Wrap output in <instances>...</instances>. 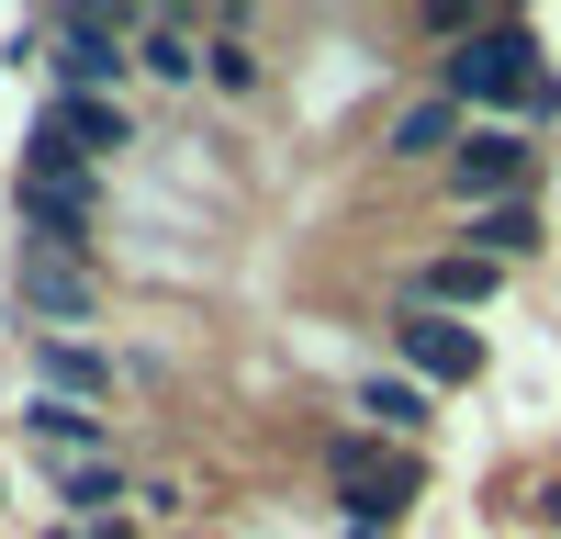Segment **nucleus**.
I'll use <instances>...</instances> for the list:
<instances>
[{
	"label": "nucleus",
	"instance_id": "9",
	"mask_svg": "<svg viewBox=\"0 0 561 539\" xmlns=\"http://www.w3.org/2000/svg\"><path fill=\"white\" fill-rule=\"evenodd\" d=\"M404 293L427 303V314H472V303L494 293V259H472V248H449V259H427V270H415Z\"/></svg>",
	"mask_w": 561,
	"mask_h": 539
},
{
	"label": "nucleus",
	"instance_id": "2",
	"mask_svg": "<svg viewBox=\"0 0 561 539\" xmlns=\"http://www.w3.org/2000/svg\"><path fill=\"white\" fill-rule=\"evenodd\" d=\"M135 12H57V45H45V68H57L68 102H113L124 68H135Z\"/></svg>",
	"mask_w": 561,
	"mask_h": 539
},
{
	"label": "nucleus",
	"instance_id": "8",
	"mask_svg": "<svg viewBox=\"0 0 561 539\" xmlns=\"http://www.w3.org/2000/svg\"><path fill=\"white\" fill-rule=\"evenodd\" d=\"M23 427H34L45 449H68V461H113V416H90V404H68V393H34Z\"/></svg>",
	"mask_w": 561,
	"mask_h": 539
},
{
	"label": "nucleus",
	"instance_id": "7",
	"mask_svg": "<svg viewBox=\"0 0 561 539\" xmlns=\"http://www.w3.org/2000/svg\"><path fill=\"white\" fill-rule=\"evenodd\" d=\"M12 303L34 314L45 337H57V326H90L102 282H90V259H12Z\"/></svg>",
	"mask_w": 561,
	"mask_h": 539
},
{
	"label": "nucleus",
	"instance_id": "12",
	"mask_svg": "<svg viewBox=\"0 0 561 539\" xmlns=\"http://www.w3.org/2000/svg\"><path fill=\"white\" fill-rule=\"evenodd\" d=\"M359 416L393 427V438H415V427H427V382H415V371H370L359 382Z\"/></svg>",
	"mask_w": 561,
	"mask_h": 539
},
{
	"label": "nucleus",
	"instance_id": "11",
	"mask_svg": "<svg viewBox=\"0 0 561 539\" xmlns=\"http://www.w3.org/2000/svg\"><path fill=\"white\" fill-rule=\"evenodd\" d=\"M34 371H45V393H68V404L113 393V359H102V348H79V337H45V348H34Z\"/></svg>",
	"mask_w": 561,
	"mask_h": 539
},
{
	"label": "nucleus",
	"instance_id": "13",
	"mask_svg": "<svg viewBox=\"0 0 561 539\" xmlns=\"http://www.w3.org/2000/svg\"><path fill=\"white\" fill-rule=\"evenodd\" d=\"M57 494L79 506V528H113V517H124V461H68Z\"/></svg>",
	"mask_w": 561,
	"mask_h": 539
},
{
	"label": "nucleus",
	"instance_id": "6",
	"mask_svg": "<svg viewBox=\"0 0 561 539\" xmlns=\"http://www.w3.org/2000/svg\"><path fill=\"white\" fill-rule=\"evenodd\" d=\"M517 180H528V135L517 124H472V135H460V158H449V192L460 203H517Z\"/></svg>",
	"mask_w": 561,
	"mask_h": 539
},
{
	"label": "nucleus",
	"instance_id": "15",
	"mask_svg": "<svg viewBox=\"0 0 561 539\" xmlns=\"http://www.w3.org/2000/svg\"><path fill=\"white\" fill-rule=\"evenodd\" d=\"M203 79H214V90H259V45H248V23H237V12L214 23V45H203Z\"/></svg>",
	"mask_w": 561,
	"mask_h": 539
},
{
	"label": "nucleus",
	"instance_id": "10",
	"mask_svg": "<svg viewBox=\"0 0 561 539\" xmlns=\"http://www.w3.org/2000/svg\"><path fill=\"white\" fill-rule=\"evenodd\" d=\"M460 135H472V113H460L449 90H427V102L393 113V158H460Z\"/></svg>",
	"mask_w": 561,
	"mask_h": 539
},
{
	"label": "nucleus",
	"instance_id": "5",
	"mask_svg": "<svg viewBox=\"0 0 561 539\" xmlns=\"http://www.w3.org/2000/svg\"><path fill=\"white\" fill-rule=\"evenodd\" d=\"M393 359H404L415 382H449V393H460V382H483V337L460 326V314H427V303H404V314H393Z\"/></svg>",
	"mask_w": 561,
	"mask_h": 539
},
{
	"label": "nucleus",
	"instance_id": "16",
	"mask_svg": "<svg viewBox=\"0 0 561 539\" xmlns=\"http://www.w3.org/2000/svg\"><path fill=\"white\" fill-rule=\"evenodd\" d=\"M135 68H158V79H203V45L180 34V23H147V34H135Z\"/></svg>",
	"mask_w": 561,
	"mask_h": 539
},
{
	"label": "nucleus",
	"instance_id": "14",
	"mask_svg": "<svg viewBox=\"0 0 561 539\" xmlns=\"http://www.w3.org/2000/svg\"><path fill=\"white\" fill-rule=\"evenodd\" d=\"M528 248H539V214H528V203H483V214H472V259L505 270V259H528Z\"/></svg>",
	"mask_w": 561,
	"mask_h": 539
},
{
	"label": "nucleus",
	"instance_id": "17",
	"mask_svg": "<svg viewBox=\"0 0 561 539\" xmlns=\"http://www.w3.org/2000/svg\"><path fill=\"white\" fill-rule=\"evenodd\" d=\"M348 539H393V528H348Z\"/></svg>",
	"mask_w": 561,
	"mask_h": 539
},
{
	"label": "nucleus",
	"instance_id": "3",
	"mask_svg": "<svg viewBox=\"0 0 561 539\" xmlns=\"http://www.w3.org/2000/svg\"><path fill=\"white\" fill-rule=\"evenodd\" d=\"M102 169H23V259H90Z\"/></svg>",
	"mask_w": 561,
	"mask_h": 539
},
{
	"label": "nucleus",
	"instance_id": "1",
	"mask_svg": "<svg viewBox=\"0 0 561 539\" xmlns=\"http://www.w3.org/2000/svg\"><path fill=\"white\" fill-rule=\"evenodd\" d=\"M438 90H449L460 113H505V102L528 113V90H539V34H528L517 12H494V23H472V34L449 45V68H438Z\"/></svg>",
	"mask_w": 561,
	"mask_h": 539
},
{
	"label": "nucleus",
	"instance_id": "4",
	"mask_svg": "<svg viewBox=\"0 0 561 539\" xmlns=\"http://www.w3.org/2000/svg\"><path fill=\"white\" fill-rule=\"evenodd\" d=\"M325 472H337V506H348V528H393V517L415 506V461H404V449H382L370 427H348L337 449H325Z\"/></svg>",
	"mask_w": 561,
	"mask_h": 539
}]
</instances>
